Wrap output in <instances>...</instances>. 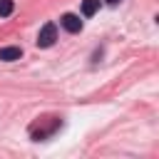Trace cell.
I'll return each mask as SVG.
<instances>
[{
    "mask_svg": "<svg viewBox=\"0 0 159 159\" xmlns=\"http://www.w3.org/2000/svg\"><path fill=\"white\" fill-rule=\"evenodd\" d=\"M60 25H62L67 32H80V30H82V20H80L75 12H65V15L60 17Z\"/></svg>",
    "mask_w": 159,
    "mask_h": 159,
    "instance_id": "obj_2",
    "label": "cell"
},
{
    "mask_svg": "<svg viewBox=\"0 0 159 159\" xmlns=\"http://www.w3.org/2000/svg\"><path fill=\"white\" fill-rule=\"evenodd\" d=\"M12 0H0V17H7V15H12Z\"/></svg>",
    "mask_w": 159,
    "mask_h": 159,
    "instance_id": "obj_5",
    "label": "cell"
},
{
    "mask_svg": "<svg viewBox=\"0 0 159 159\" xmlns=\"http://www.w3.org/2000/svg\"><path fill=\"white\" fill-rule=\"evenodd\" d=\"M97 10H99V0H82V15L84 17H92Z\"/></svg>",
    "mask_w": 159,
    "mask_h": 159,
    "instance_id": "obj_4",
    "label": "cell"
},
{
    "mask_svg": "<svg viewBox=\"0 0 159 159\" xmlns=\"http://www.w3.org/2000/svg\"><path fill=\"white\" fill-rule=\"evenodd\" d=\"M22 57V50L17 45H10V47H0V60L2 62H15Z\"/></svg>",
    "mask_w": 159,
    "mask_h": 159,
    "instance_id": "obj_3",
    "label": "cell"
},
{
    "mask_svg": "<svg viewBox=\"0 0 159 159\" xmlns=\"http://www.w3.org/2000/svg\"><path fill=\"white\" fill-rule=\"evenodd\" d=\"M55 40H57V27H55V22H45V25L40 27V32H37V47H52Z\"/></svg>",
    "mask_w": 159,
    "mask_h": 159,
    "instance_id": "obj_1",
    "label": "cell"
},
{
    "mask_svg": "<svg viewBox=\"0 0 159 159\" xmlns=\"http://www.w3.org/2000/svg\"><path fill=\"white\" fill-rule=\"evenodd\" d=\"M104 2H109V5H117V2H119V0H104Z\"/></svg>",
    "mask_w": 159,
    "mask_h": 159,
    "instance_id": "obj_6",
    "label": "cell"
}]
</instances>
